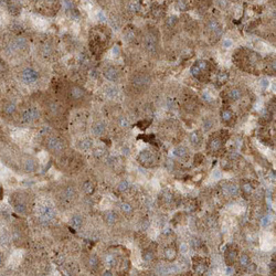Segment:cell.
<instances>
[{"label": "cell", "instance_id": "cell-18", "mask_svg": "<svg viewBox=\"0 0 276 276\" xmlns=\"http://www.w3.org/2000/svg\"><path fill=\"white\" fill-rule=\"evenodd\" d=\"M103 74L108 81H116L119 77V71L115 67H107L104 70Z\"/></svg>", "mask_w": 276, "mask_h": 276}, {"label": "cell", "instance_id": "cell-45", "mask_svg": "<svg viewBox=\"0 0 276 276\" xmlns=\"http://www.w3.org/2000/svg\"><path fill=\"white\" fill-rule=\"evenodd\" d=\"M177 8L180 11H186L188 9V2L187 1H178L177 2Z\"/></svg>", "mask_w": 276, "mask_h": 276}, {"label": "cell", "instance_id": "cell-10", "mask_svg": "<svg viewBox=\"0 0 276 276\" xmlns=\"http://www.w3.org/2000/svg\"><path fill=\"white\" fill-rule=\"evenodd\" d=\"M144 45L145 49L150 52V53H155L157 48H158V39L152 32H148L146 33V35L144 37Z\"/></svg>", "mask_w": 276, "mask_h": 276}, {"label": "cell", "instance_id": "cell-36", "mask_svg": "<svg viewBox=\"0 0 276 276\" xmlns=\"http://www.w3.org/2000/svg\"><path fill=\"white\" fill-rule=\"evenodd\" d=\"M221 118H222L223 122L227 123V122H230L233 118V113L230 109H223L221 112Z\"/></svg>", "mask_w": 276, "mask_h": 276}, {"label": "cell", "instance_id": "cell-50", "mask_svg": "<svg viewBox=\"0 0 276 276\" xmlns=\"http://www.w3.org/2000/svg\"><path fill=\"white\" fill-rule=\"evenodd\" d=\"M15 11H18V13H19L20 8H19V6H18L17 3L12 2V3H11V6H10V12H12V13H15V15H16V12H15Z\"/></svg>", "mask_w": 276, "mask_h": 276}, {"label": "cell", "instance_id": "cell-37", "mask_svg": "<svg viewBox=\"0 0 276 276\" xmlns=\"http://www.w3.org/2000/svg\"><path fill=\"white\" fill-rule=\"evenodd\" d=\"M190 142H191V144H192L193 146H199L201 142V137L200 135L198 134L197 132H193L192 134L190 135Z\"/></svg>", "mask_w": 276, "mask_h": 276}, {"label": "cell", "instance_id": "cell-44", "mask_svg": "<svg viewBox=\"0 0 276 276\" xmlns=\"http://www.w3.org/2000/svg\"><path fill=\"white\" fill-rule=\"evenodd\" d=\"M42 53H43V55H50L51 53H52V47H51L50 44H45V45H43L42 47Z\"/></svg>", "mask_w": 276, "mask_h": 276}, {"label": "cell", "instance_id": "cell-14", "mask_svg": "<svg viewBox=\"0 0 276 276\" xmlns=\"http://www.w3.org/2000/svg\"><path fill=\"white\" fill-rule=\"evenodd\" d=\"M27 47H28L27 39L23 38V37H18V38H16L13 41L11 42V44L9 47V50L11 52H15V51L25 50Z\"/></svg>", "mask_w": 276, "mask_h": 276}, {"label": "cell", "instance_id": "cell-20", "mask_svg": "<svg viewBox=\"0 0 276 276\" xmlns=\"http://www.w3.org/2000/svg\"><path fill=\"white\" fill-rule=\"evenodd\" d=\"M103 220H104V222H105L106 224H108V225H114V224H116V222H117L118 217L114 211H106V212L104 213V215H103Z\"/></svg>", "mask_w": 276, "mask_h": 276}, {"label": "cell", "instance_id": "cell-47", "mask_svg": "<svg viewBox=\"0 0 276 276\" xmlns=\"http://www.w3.org/2000/svg\"><path fill=\"white\" fill-rule=\"evenodd\" d=\"M118 94V90H116L115 87H108L107 88V95L110 97H114Z\"/></svg>", "mask_w": 276, "mask_h": 276}, {"label": "cell", "instance_id": "cell-21", "mask_svg": "<svg viewBox=\"0 0 276 276\" xmlns=\"http://www.w3.org/2000/svg\"><path fill=\"white\" fill-rule=\"evenodd\" d=\"M92 132L95 136H102L106 132V125L103 122H96L92 127Z\"/></svg>", "mask_w": 276, "mask_h": 276}, {"label": "cell", "instance_id": "cell-40", "mask_svg": "<svg viewBox=\"0 0 276 276\" xmlns=\"http://www.w3.org/2000/svg\"><path fill=\"white\" fill-rule=\"evenodd\" d=\"M118 125L120 126L122 128H128L130 126V123H129V119L126 117V116H119L117 119Z\"/></svg>", "mask_w": 276, "mask_h": 276}, {"label": "cell", "instance_id": "cell-19", "mask_svg": "<svg viewBox=\"0 0 276 276\" xmlns=\"http://www.w3.org/2000/svg\"><path fill=\"white\" fill-rule=\"evenodd\" d=\"M207 27H208L209 31H211L212 34H214L215 37H220V35L222 34L221 25H220V23L217 22V20H214V19L210 20L209 22H208V25H207Z\"/></svg>", "mask_w": 276, "mask_h": 276}, {"label": "cell", "instance_id": "cell-33", "mask_svg": "<svg viewBox=\"0 0 276 276\" xmlns=\"http://www.w3.org/2000/svg\"><path fill=\"white\" fill-rule=\"evenodd\" d=\"M78 148L81 149V150H88V149H91L93 146V140L92 139H90V138H85V139H82L81 142H78Z\"/></svg>", "mask_w": 276, "mask_h": 276}, {"label": "cell", "instance_id": "cell-46", "mask_svg": "<svg viewBox=\"0 0 276 276\" xmlns=\"http://www.w3.org/2000/svg\"><path fill=\"white\" fill-rule=\"evenodd\" d=\"M125 39L127 40V41H132V40H134V39H135V32H134V31H132L130 29H128V30H127V32L125 33Z\"/></svg>", "mask_w": 276, "mask_h": 276}, {"label": "cell", "instance_id": "cell-11", "mask_svg": "<svg viewBox=\"0 0 276 276\" xmlns=\"http://www.w3.org/2000/svg\"><path fill=\"white\" fill-rule=\"evenodd\" d=\"M45 110L51 117H59L63 114V107L57 100H49L45 105Z\"/></svg>", "mask_w": 276, "mask_h": 276}, {"label": "cell", "instance_id": "cell-1", "mask_svg": "<svg viewBox=\"0 0 276 276\" xmlns=\"http://www.w3.org/2000/svg\"><path fill=\"white\" fill-rule=\"evenodd\" d=\"M109 31L105 27L94 28L90 32V47L94 54H100L109 41Z\"/></svg>", "mask_w": 276, "mask_h": 276}, {"label": "cell", "instance_id": "cell-49", "mask_svg": "<svg viewBox=\"0 0 276 276\" xmlns=\"http://www.w3.org/2000/svg\"><path fill=\"white\" fill-rule=\"evenodd\" d=\"M164 200L166 201V203L167 204H169L170 202H172V200H174V197H172V194L170 192H167L166 194H165V197H164Z\"/></svg>", "mask_w": 276, "mask_h": 276}, {"label": "cell", "instance_id": "cell-26", "mask_svg": "<svg viewBox=\"0 0 276 276\" xmlns=\"http://www.w3.org/2000/svg\"><path fill=\"white\" fill-rule=\"evenodd\" d=\"M222 144H223V142H222L221 138H219V137H213V138L210 140L209 147H210V149H211V151H217L221 147H222Z\"/></svg>", "mask_w": 276, "mask_h": 276}, {"label": "cell", "instance_id": "cell-48", "mask_svg": "<svg viewBox=\"0 0 276 276\" xmlns=\"http://www.w3.org/2000/svg\"><path fill=\"white\" fill-rule=\"evenodd\" d=\"M176 23H177V18L175 17V16H171L170 18H168L167 25H169V27H174Z\"/></svg>", "mask_w": 276, "mask_h": 276}, {"label": "cell", "instance_id": "cell-28", "mask_svg": "<svg viewBox=\"0 0 276 276\" xmlns=\"http://www.w3.org/2000/svg\"><path fill=\"white\" fill-rule=\"evenodd\" d=\"M164 255H165V259H167V261H170V262H172V261H175V259H177V251L174 249V247H166L165 249V251H164Z\"/></svg>", "mask_w": 276, "mask_h": 276}, {"label": "cell", "instance_id": "cell-29", "mask_svg": "<svg viewBox=\"0 0 276 276\" xmlns=\"http://www.w3.org/2000/svg\"><path fill=\"white\" fill-rule=\"evenodd\" d=\"M70 224L73 226L74 229H80L83 225V217L80 214H74L70 220Z\"/></svg>", "mask_w": 276, "mask_h": 276}, {"label": "cell", "instance_id": "cell-16", "mask_svg": "<svg viewBox=\"0 0 276 276\" xmlns=\"http://www.w3.org/2000/svg\"><path fill=\"white\" fill-rule=\"evenodd\" d=\"M39 169V164L37 162V160L32 157H28L23 160V170L28 174H32L35 172Z\"/></svg>", "mask_w": 276, "mask_h": 276}, {"label": "cell", "instance_id": "cell-4", "mask_svg": "<svg viewBox=\"0 0 276 276\" xmlns=\"http://www.w3.org/2000/svg\"><path fill=\"white\" fill-rule=\"evenodd\" d=\"M40 117V112L39 109L34 106H28L22 109L20 114V119L25 124H33Z\"/></svg>", "mask_w": 276, "mask_h": 276}, {"label": "cell", "instance_id": "cell-54", "mask_svg": "<svg viewBox=\"0 0 276 276\" xmlns=\"http://www.w3.org/2000/svg\"><path fill=\"white\" fill-rule=\"evenodd\" d=\"M269 222H271V220H269V217H265L263 220H262V225L263 226H266V225H268L269 224Z\"/></svg>", "mask_w": 276, "mask_h": 276}, {"label": "cell", "instance_id": "cell-34", "mask_svg": "<svg viewBox=\"0 0 276 276\" xmlns=\"http://www.w3.org/2000/svg\"><path fill=\"white\" fill-rule=\"evenodd\" d=\"M174 155L176 156L177 158H186L188 156V149L186 147H184V146H179L174 150Z\"/></svg>", "mask_w": 276, "mask_h": 276}, {"label": "cell", "instance_id": "cell-8", "mask_svg": "<svg viewBox=\"0 0 276 276\" xmlns=\"http://www.w3.org/2000/svg\"><path fill=\"white\" fill-rule=\"evenodd\" d=\"M40 77V74L37 70H34L33 67H25V70L21 72L20 74V78L25 84L31 85L34 84Z\"/></svg>", "mask_w": 276, "mask_h": 276}, {"label": "cell", "instance_id": "cell-55", "mask_svg": "<svg viewBox=\"0 0 276 276\" xmlns=\"http://www.w3.org/2000/svg\"><path fill=\"white\" fill-rule=\"evenodd\" d=\"M223 47H225V48H230V47H232V41L231 40H223Z\"/></svg>", "mask_w": 276, "mask_h": 276}, {"label": "cell", "instance_id": "cell-15", "mask_svg": "<svg viewBox=\"0 0 276 276\" xmlns=\"http://www.w3.org/2000/svg\"><path fill=\"white\" fill-rule=\"evenodd\" d=\"M193 268L198 275H203L208 269V264L201 257H193Z\"/></svg>", "mask_w": 276, "mask_h": 276}, {"label": "cell", "instance_id": "cell-39", "mask_svg": "<svg viewBox=\"0 0 276 276\" xmlns=\"http://www.w3.org/2000/svg\"><path fill=\"white\" fill-rule=\"evenodd\" d=\"M140 8H142V6H140V3L137 2V1H130L129 5H128L129 11H130V12H134V13H137V12L140 10Z\"/></svg>", "mask_w": 276, "mask_h": 276}, {"label": "cell", "instance_id": "cell-5", "mask_svg": "<svg viewBox=\"0 0 276 276\" xmlns=\"http://www.w3.org/2000/svg\"><path fill=\"white\" fill-rule=\"evenodd\" d=\"M151 82L150 76L146 73H137V74H134V75L130 77V84L133 85V87H136V88H139V90H142V88H146L149 86V84Z\"/></svg>", "mask_w": 276, "mask_h": 276}, {"label": "cell", "instance_id": "cell-42", "mask_svg": "<svg viewBox=\"0 0 276 276\" xmlns=\"http://www.w3.org/2000/svg\"><path fill=\"white\" fill-rule=\"evenodd\" d=\"M239 261H240V265L245 267V266H247L250 264V256L247 254H241Z\"/></svg>", "mask_w": 276, "mask_h": 276}, {"label": "cell", "instance_id": "cell-31", "mask_svg": "<svg viewBox=\"0 0 276 276\" xmlns=\"http://www.w3.org/2000/svg\"><path fill=\"white\" fill-rule=\"evenodd\" d=\"M120 211L123 212V214H125V215H132L133 214V212H134V208H133V206L130 204V203H128V202H123V203H120Z\"/></svg>", "mask_w": 276, "mask_h": 276}, {"label": "cell", "instance_id": "cell-13", "mask_svg": "<svg viewBox=\"0 0 276 276\" xmlns=\"http://www.w3.org/2000/svg\"><path fill=\"white\" fill-rule=\"evenodd\" d=\"M38 6H39V9L41 10L40 12L45 13V15L48 13L47 10H51V11H53V13H54V12L57 13V10H58L60 7V5L58 3V1H39Z\"/></svg>", "mask_w": 276, "mask_h": 276}, {"label": "cell", "instance_id": "cell-24", "mask_svg": "<svg viewBox=\"0 0 276 276\" xmlns=\"http://www.w3.org/2000/svg\"><path fill=\"white\" fill-rule=\"evenodd\" d=\"M142 259L145 263L149 264V263H151L155 259V252L151 251L150 249H145L142 252Z\"/></svg>", "mask_w": 276, "mask_h": 276}, {"label": "cell", "instance_id": "cell-58", "mask_svg": "<svg viewBox=\"0 0 276 276\" xmlns=\"http://www.w3.org/2000/svg\"><path fill=\"white\" fill-rule=\"evenodd\" d=\"M273 67H274V70H276V62H274V64H273Z\"/></svg>", "mask_w": 276, "mask_h": 276}, {"label": "cell", "instance_id": "cell-41", "mask_svg": "<svg viewBox=\"0 0 276 276\" xmlns=\"http://www.w3.org/2000/svg\"><path fill=\"white\" fill-rule=\"evenodd\" d=\"M93 154H94V156L97 159H100L106 155V149L103 148V147H97L96 149H94V152Z\"/></svg>", "mask_w": 276, "mask_h": 276}, {"label": "cell", "instance_id": "cell-38", "mask_svg": "<svg viewBox=\"0 0 276 276\" xmlns=\"http://www.w3.org/2000/svg\"><path fill=\"white\" fill-rule=\"evenodd\" d=\"M116 188H117V190L119 192H125V191H127L129 189V182L127 180H122V181L118 182Z\"/></svg>", "mask_w": 276, "mask_h": 276}, {"label": "cell", "instance_id": "cell-7", "mask_svg": "<svg viewBox=\"0 0 276 276\" xmlns=\"http://www.w3.org/2000/svg\"><path fill=\"white\" fill-rule=\"evenodd\" d=\"M137 160L138 162L144 166V167H151L156 164L157 158L155 156V154L149 149H144L139 152V155L137 156Z\"/></svg>", "mask_w": 276, "mask_h": 276}, {"label": "cell", "instance_id": "cell-17", "mask_svg": "<svg viewBox=\"0 0 276 276\" xmlns=\"http://www.w3.org/2000/svg\"><path fill=\"white\" fill-rule=\"evenodd\" d=\"M55 217L54 210L49 206H44L40 211V220L43 222H50Z\"/></svg>", "mask_w": 276, "mask_h": 276}, {"label": "cell", "instance_id": "cell-6", "mask_svg": "<svg viewBox=\"0 0 276 276\" xmlns=\"http://www.w3.org/2000/svg\"><path fill=\"white\" fill-rule=\"evenodd\" d=\"M60 199L62 202H67V203H71L74 200H76L77 198V191H76V188L72 184H67L64 186L59 194Z\"/></svg>", "mask_w": 276, "mask_h": 276}, {"label": "cell", "instance_id": "cell-9", "mask_svg": "<svg viewBox=\"0 0 276 276\" xmlns=\"http://www.w3.org/2000/svg\"><path fill=\"white\" fill-rule=\"evenodd\" d=\"M12 206L18 214H25L28 212V201L25 200L20 193H16L12 197Z\"/></svg>", "mask_w": 276, "mask_h": 276}, {"label": "cell", "instance_id": "cell-30", "mask_svg": "<svg viewBox=\"0 0 276 276\" xmlns=\"http://www.w3.org/2000/svg\"><path fill=\"white\" fill-rule=\"evenodd\" d=\"M17 112V105L15 104V103H12V102H8V103H6L5 105H3V113L6 114V115H13L15 113Z\"/></svg>", "mask_w": 276, "mask_h": 276}, {"label": "cell", "instance_id": "cell-51", "mask_svg": "<svg viewBox=\"0 0 276 276\" xmlns=\"http://www.w3.org/2000/svg\"><path fill=\"white\" fill-rule=\"evenodd\" d=\"M212 120H209V119H206V122H204V129L206 130H209L210 128L212 127Z\"/></svg>", "mask_w": 276, "mask_h": 276}, {"label": "cell", "instance_id": "cell-35", "mask_svg": "<svg viewBox=\"0 0 276 276\" xmlns=\"http://www.w3.org/2000/svg\"><path fill=\"white\" fill-rule=\"evenodd\" d=\"M241 96H242V93H241L240 90H237V88H233V90L229 91V98L230 100H237L241 98Z\"/></svg>", "mask_w": 276, "mask_h": 276}, {"label": "cell", "instance_id": "cell-27", "mask_svg": "<svg viewBox=\"0 0 276 276\" xmlns=\"http://www.w3.org/2000/svg\"><path fill=\"white\" fill-rule=\"evenodd\" d=\"M98 265H100V259H98V257L95 254L91 255L88 257V259H87V267L90 268V269H92V271H95V269H97Z\"/></svg>", "mask_w": 276, "mask_h": 276}, {"label": "cell", "instance_id": "cell-52", "mask_svg": "<svg viewBox=\"0 0 276 276\" xmlns=\"http://www.w3.org/2000/svg\"><path fill=\"white\" fill-rule=\"evenodd\" d=\"M122 152H123V155L128 156V155L130 154V149H129V147H128V146H124V147L122 148Z\"/></svg>", "mask_w": 276, "mask_h": 276}, {"label": "cell", "instance_id": "cell-43", "mask_svg": "<svg viewBox=\"0 0 276 276\" xmlns=\"http://www.w3.org/2000/svg\"><path fill=\"white\" fill-rule=\"evenodd\" d=\"M242 190L246 194H250V193L253 192V187H252V184L250 182H245V184H242Z\"/></svg>", "mask_w": 276, "mask_h": 276}, {"label": "cell", "instance_id": "cell-2", "mask_svg": "<svg viewBox=\"0 0 276 276\" xmlns=\"http://www.w3.org/2000/svg\"><path fill=\"white\" fill-rule=\"evenodd\" d=\"M67 97L73 105H81L87 100V93L80 85L70 84L67 87Z\"/></svg>", "mask_w": 276, "mask_h": 276}, {"label": "cell", "instance_id": "cell-23", "mask_svg": "<svg viewBox=\"0 0 276 276\" xmlns=\"http://www.w3.org/2000/svg\"><path fill=\"white\" fill-rule=\"evenodd\" d=\"M82 190H83V192L85 194L91 196L95 191V184L91 180H85L83 184H82Z\"/></svg>", "mask_w": 276, "mask_h": 276}, {"label": "cell", "instance_id": "cell-3", "mask_svg": "<svg viewBox=\"0 0 276 276\" xmlns=\"http://www.w3.org/2000/svg\"><path fill=\"white\" fill-rule=\"evenodd\" d=\"M45 147L51 154L60 156L67 149V142L59 136H49L45 139Z\"/></svg>", "mask_w": 276, "mask_h": 276}, {"label": "cell", "instance_id": "cell-57", "mask_svg": "<svg viewBox=\"0 0 276 276\" xmlns=\"http://www.w3.org/2000/svg\"><path fill=\"white\" fill-rule=\"evenodd\" d=\"M103 276H113V273H112V271L107 269V271H105V272L103 273Z\"/></svg>", "mask_w": 276, "mask_h": 276}, {"label": "cell", "instance_id": "cell-22", "mask_svg": "<svg viewBox=\"0 0 276 276\" xmlns=\"http://www.w3.org/2000/svg\"><path fill=\"white\" fill-rule=\"evenodd\" d=\"M237 257V251L234 249H227L225 251V262L227 265H232Z\"/></svg>", "mask_w": 276, "mask_h": 276}, {"label": "cell", "instance_id": "cell-12", "mask_svg": "<svg viewBox=\"0 0 276 276\" xmlns=\"http://www.w3.org/2000/svg\"><path fill=\"white\" fill-rule=\"evenodd\" d=\"M209 71V63L204 60H200L198 62H196L191 67V73L193 76L201 78L202 74H206Z\"/></svg>", "mask_w": 276, "mask_h": 276}, {"label": "cell", "instance_id": "cell-56", "mask_svg": "<svg viewBox=\"0 0 276 276\" xmlns=\"http://www.w3.org/2000/svg\"><path fill=\"white\" fill-rule=\"evenodd\" d=\"M64 6L67 7V8H73V2L72 1H64Z\"/></svg>", "mask_w": 276, "mask_h": 276}, {"label": "cell", "instance_id": "cell-25", "mask_svg": "<svg viewBox=\"0 0 276 276\" xmlns=\"http://www.w3.org/2000/svg\"><path fill=\"white\" fill-rule=\"evenodd\" d=\"M105 263L108 267H117L119 266L120 262L118 261V257H116L115 255H112V254H108L105 256Z\"/></svg>", "mask_w": 276, "mask_h": 276}, {"label": "cell", "instance_id": "cell-53", "mask_svg": "<svg viewBox=\"0 0 276 276\" xmlns=\"http://www.w3.org/2000/svg\"><path fill=\"white\" fill-rule=\"evenodd\" d=\"M188 251H189V250H188V244H184V243H182V244L180 245V252L184 254V253H187Z\"/></svg>", "mask_w": 276, "mask_h": 276}, {"label": "cell", "instance_id": "cell-32", "mask_svg": "<svg viewBox=\"0 0 276 276\" xmlns=\"http://www.w3.org/2000/svg\"><path fill=\"white\" fill-rule=\"evenodd\" d=\"M223 191L227 196H235L237 193V188L233 184H225L223 186Z\"/></svg>", "mask_w": 276, "mask_h": 276}]
</instances>
